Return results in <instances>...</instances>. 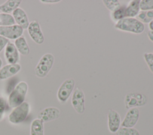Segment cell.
<instances>
[{
	"label": "cell",
	"mask_w": 153,
	"mask_h": 135,
	"mask_svg": "<svg viewBox=\"0 0 153 135\" xmlns=\"http://www.w3.org/2000/svg\"><path fill=\"white\" fill-rule=\"evenodd\" d=\"M27 89L28 86L25 81H20L16 86L8 97L9 105L11 108H16L24 102Z\"/></svg>",
	"instance_id": "obj_2"
},
{
	"label": "cell",
	"mask_w": 153,
	"mask_h": 135,
	"mask_svg": "<svg viewBox=\"0 0 153 135\" xmlns=\"http://www.w3.org/2000/svg\"><path fill=\"white\" fill-rule=\"evenodd\" d=\"M114 27L117 30L134 34H140L143 33L145 29V26L143 23L136 18L130 17L124 18L116 22Z\"/></svg>",
	"instance_id": "obj_1"
},
{
	"label": "cell",
	"mask_w": 153,
	"mask_h": 135,
	"mask_svg": "<svg viewBox=\"0 0 153 135\" xmlns=\"http://www.w3.org/2000/svg\"><path fill=\"white\" fill-rule=\"evenodd\" d=\"M145 11H146V14L148 18L151 21H152L153 20V10Z\"/></svg>",
	"instance_id": "obj_30"
},
{
	"label": "cell",
	"mask_w": 153,
	"mask_h": 135,
	"mask_svg": "<svg viewBox=\"0 0 153 135\" xmlns=\"http://www.w3.org/2000/svg\"><path fill=\"white\" fill-rule=\"evenodd\" d=\"M60 115V110L56 107H48L41 111L38 115V118L43 123L51 121L57 119Z\"/></svg>",
	"instance_id": "obj_11"
},
{
	"label": "cell",
	"mask_w": 153,
	"mask_h": 135,
	"mask_svg": "<svg viewBox=\"0 0 153 135\" xmlns=\"http://www.w3.org/2000/svg\"><path fill=\"white\" fill-rule=\"evenodd\" d=\"M15 24L13 15L10 14L0 13V26H9Z\"/></svg>",
	"instance_id": "obj_21"
},
{
	"label": "cell",
	"mask_w": 153,
	"mask_h": 135,
	"mask_svg": "<svg viewBox=\"0 0 153 135\" xmlns=\"http://www.w3.org/2000/svg\"><path fill=\"white\" fill-rule=\"evenodd\" d=\"M8 42L9 41L8 39L0 36V52L6 46Z\"/></svg>",
	"instance_id": "obj_28"
},
{
	"label": "cell",
	"mask_w": 153,
	"mask_h": 135,
	"mask_svg": "<svg viewBox=\"0 0 153 135\" xmlns=\"http://www.w3.org/2000/svg\"><path fill=\"white\" fill-rule=\"evenodd\" d=\"M29 104L26 102H23L11 111L8 117L9 121L13 124H18L23 121L29 114Z\"/></svg>",
	"instance_id": "obj_4"
},
{
	"label": "cell",
	"mask_w": 153,
	"mask_h": 135,
	"mask_svg": "<svg viewBox=\"0 0 153 135\" xmlns=\"http://www.w3.org/2000/svg\"><path fill=\"white\" fill-rule=\"evenodd\" d=\"M137 20H138L139 21H140L142 23L144 24V23H149L151 20H149L146 14L145 11H141L139 12V14L137 15L136 18Z\"/></svg>",
	"instance_id": "obj_26"
},
{
	"label": "cell",
	"mask_w": 153,
	"mask_h": 135,
	"mask_svg": "<svg viewBox=\"0 0 153 135\" xmlns=\"http://www.w3.org/2000/svg\"><path fill=\"white\" fill-rule=\"evenodd\" d=\"M141 11L153 10V0H142L140 2Z\"/></svg>",
	"instance_id": "obj_25"
},
{
	"label": "cell",
	"mask_w": 153,
	"mask_h": 135,
	"mask_svg": "<svg viewBox=\"0 0 153 135\" xmlns=\"http://www.w3.org/2000/svg\"><path fill=\"white\" fill-rule=\"evenodd\" d=\"M5 108H6V101L3 98L0 97V120L2 118Z\"/></svg>",
	"instance_id": "obj_27"
},
{
	"label": "cell",
	"mask_w": 153,
	"mask_h": 135,
	"mask_svg": "<svg viewBox=\"0 0 153 135\" xmlns=\"http://www.w3.org/2000/svg\"><path fill=\"white\" fill-rule=\"evenodd\" d=\"M103 3L106 8L111 12L114 11L121 5L120 1L118 0H104Z\"/></svg>",
	"instance_id": "obj_23"
},
{
	"label": "cell",
	"mask_w": 153,
	"mask_h": 135,
	"mask_svg": "<svg viewBox=\"0 0 153 135\" xmlns=\"http://www.w3.org/2000/svg\"><path fill=\"white\" fill-rule=\"evenodd\" d=\"M54 62V57L50 53L44 54L35 68V75L39 78L45 77L51 69Z\"/></svg>",
	"instance_id": "obj_3"
},
{
	"label": "cell",
	"mask_w": 153,
	"mask_h": 135,
	"mask_svg": "<svg viewBox=\"0 0 153 135\" xmlns=\"http://www.w3.org/2000/svg\"><path fill=\"white\" fill-rule=\"evenodd\" d=\"M147 34V36L149 38V39L153 42V31H151V30H148L146 33Z\"/></svg>",
	"instance_id": "obj_31"
},
{
	"label": "cell",
	"mask_w": 153,
	"mask_h": 135,
	"mask_svg": "<svg viewBox=\"0 0 153 135\" xmlns=\"http://www.w3.org/2000/svg\"><path fill=\"white\" fill-rule=\"evenodd\" d=\"M140 112L137 108H132L128 109L125 117L121 123L123 127H133L138 121Z\"/></svg>",
	"instance_id": "obj_10"
},
{
	"label": "cell",
	"mask_w": 153,
	"mask_h": 135,
	"mask_svg": "<svg viewBox=\"0 0 153 135\" xmlns=\"http://www.w3.org/2000/svg\"><path fill=\"white\" fill-rule=\"evenodd\" d=\"M126 5H120V7L115 10L114 11L111 12V16L113 21L117 22L119 20L126 18Z\"/></svg>",
	"instance_id": "obj_20"
},
{
	"label": "cell",
	"mask_w": 153,
	"mask_h": 135,
	"mask_svg": "<svg viewBox=\"0 0 153 135\" xmlns=\"http://www.w3.org/2000/svg\"><path fill=\"white\" fill-rule=\"evenodd\" d=\"M2 61L1 59L0 58V67L2 66Z\"/></svg>",
	"instance_id": "obj_33"
},
{
	"label": "cell",
	"mask_w": 153,
	"mask_h": 135,
	"mask_svg": "<svg viewBox=\"0 0 153 135\" xmlns=\"http://www.w3.org/2000/svg\"><path fill=\"white\" fill-rule=\"evenodd\" d=\"M143 56L149 71L153 74V53H144Z\"/></svg>",
	"instance_id": "obj_24"
},
{
	"label": "cell",
	"mask_w": 153,
	"mask_h": 135,
	"mask_svg": "<svg viewBox=\"0 0 153 135\" xmlns=\"http://www.w3.org/2000/svg\"><path fill=\"white\" fill-rule=\"evenodd\" d=\"M43 123L38 118L35 119L31 123L30 135H44Z\"/></svg>",
	"instance_id": "obj_19"
},
{
	"label": "cell",
	"mask_w": 153,
	"mask_h": 135,
	"mask_svg": "<svg viewBox=\"0 0 153 135\" xmlns=\"http://www.w3.org/2000/svg\"><path fill=\"white\" fill-rule=\"evenodd\" d=\"M121 125L120 115L116 111L109 109L108 112V126L110 132L115 133Z\"/></svg>",
	"instance_id": "obj_12"
},
{
	"label": "cell",
	"mask_w": 153,
	"mask_h": 135,
	"mask_svg": "<svg viewBox=\"0 0 153 135\" xmlns=\"http://www.w3.org/2000/svg\"><path fill=\"white\" fill-rule=\"evenodd\" d=\"M117 135H140L137 130L133 127H120L115 133Z\"/></svg>",
	"instance_id": "obj_22"
},
{
	"label": "cell",
	"mask_w": 153,
	"mask_h": 135,
	"mask_svg": "<svg viewBox=\"0 0 153 135\" xmlns=\"http://www.w3.org/2000/svg\"><path fill=\"white\" fill-rule=\"evenodd\" d=\"M148 27L149 30L153 31V20L151 21L149 24H148Z\"/></svg>",
	"instance_id": "obj_32"
},
{
	"label": "cell",
	"mask_w": 153,
	"mask_h": 135,
	"mask_svg": "<svg viewBox=\"0 0 153 135\" xmlns=\"http://www.w3.org/2000/svg\"><path fill=\"white\" fill-rule=\"evenodd\" d=\"M140 0L129 1L126 8V17L134 18L140 12Z\"/></svg>",
	"instance_id": "obj_16"
},
{
	"label": "cell",
	"mask_w": 153,
	"mask_h": 135,
	"mask_svg": "<svg viewBox=\"0 0 153 135\" xmlns=\"http://www.w3.org/2000/svg\"><path fill=\"white\" fill-rule=\"evenodd\" d=\"M40 1L42 3H45V4H54V3H57L60 2V0H41Z\"/></svg>",
	"instance_id": "obj_29"
},
{
	"label": "cell",
	"mask_w": 153,
	"mask_h": 135,
	"mask_svg": "<svg viewBox=\"0 0 153 135\" xmlns=\"http://www.w3.org/2000/svg\"><path fill=\"white\" fill-rule=\"evenodd\" d=\"M75 84V81L72 78L66 79L61 84L57 93V96L59 102L61 103H65L68 100L74 91Z\"/></svg>",
	"instance_id": "obj_5"
},
{
	"label": "cell",
	"mask_w": 153,
	"mask_h": 135,
	"mask_svg": "<svg viewBox=\"0 0 153 135\" xmlns=\"http://www.w3.org/2000/svg\"><path fill=\"white\" fill-rule=\"evenodd\" d=\"M147 98L145 95L140 93H128L124 98V103L127 109L142 106L146 104Z\"/></svg>",
	"instance_id": "obj_6"
},
{
	"label": "cell",
	"mask_w": 153,
	"mask_h": 135,
	"mask_svg": "<svg viewBox=\"0 0 153 135\" xmlns=\"http://www.w3.org/2000/svg\"><path fill=\"white\" fill-rule=\"evenodd\" d=\"M15 46L19 52L23 55H27L30 52V49L24 36H21L15 40Z\"/></svg>",
	"instance_id": "obj_18"
},
{
	"label": "cell",
	"mask_w": 153,
	"mask_h": 135,
	"mask_svg": "<svg viewBox=\"0 0 153 135\" xmlns=\"http://www.w3.org/2000/svg\"><path fill=\"white\" fill-rule=\"evenodd\" d=\"M21 2V0H8L0 5V11L3 13L9 14L16 10Z\"/></svg>",
	"instance_id": "obj_17"
},
{
	"label": "cell",
	"mask_w": 153,
	"mask_h": 135,
	"mask_svg": "<svg viewBox=\"0 0 153 135\" xmlns=\"http://www.w3.org/2000/svg\"><path fill=\"white\" fill-rule=\"evenodd\" d=\"M27 31L30 37L36 43L42 44L44 42V37L38 21L34 20L30 22L28 26Z\"/></svg>",
	"instance_id": "obj_9"
},
{
	"label": "cell",
	"mask_w": 153,
	"mask_h": 135,
	"mask_svg": "<svg viewBox=\"0 0 153 135\" xmlns=\"http://www.w3.org/2000/svg\"><path fill=\"white\" fill-rule=\"evenodd\" d=\"M21 69L19 64H8L0 70V80H5L16 74Z\"/></svg>",
	"instance_id": "obj_15"
},
{
	"label": "cell",
	"mask_w": 153,
	"mask_h": 135,
	"mask_svg": "<svg viewBox=\"0 0 153 135\" xmlns=\"http://www.w3.org/2000/svg\"><path fill=\"white\" fill-rule=\"evenodd\" d=\"M23 33V29L17 24L0 26V36L8 39H17L22 36Z\"/></svg>",
	"instance_id": "obj_8"
},
{
	"label": "cell",
	"mask_w": 153,
	"mask_h": 135,
	"mask_svg": "<svg viewBox=\"0 0 153 135\" xmlns=\"http://www.w3.org/2000/svg\"><path fill=\"white\" fill-rule=\"evenodd\" d=\"M71 103L76 111L79 114L85 111V95L84 92L79 88L76 87L73 92L71 98Z\"/></svg>",
	"instance_id": "obj_7"
},
{
	"label": "cell",
	"mask_w": 153,
	"mask_h": 135,
	"mask_svg": "<svg viewBox=\"0 0 153 135\" xmlns=\"http://www.w3.org/2000/svg\"><path fill=\"white\" fill-rule=\"evenodd\" d=\"M13 17L14 19L15 23L20 26L23 29H27L29 25V19L25 11L20 8H17L13 12Z\"/></svg>",
	"instance_id": "obj_14"
},
{
	"label": "cell",
	"mask_w": 153,
	"mask_h": 135,
	"mask_svg": "<svg viewBox=\"0 0 153 135\" xmlns=\"http://www.w3.org/2000/svg\"><path fill=\"white\" fill-rule=\"evenodd\" d=\"M4 55L7 62L9 64H17L19 61V52L15 45L12 42H8L6 45Z\"/></svg>",
	"instance_id": "obj_13"
}]
</instances>
